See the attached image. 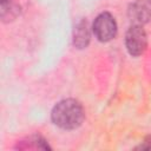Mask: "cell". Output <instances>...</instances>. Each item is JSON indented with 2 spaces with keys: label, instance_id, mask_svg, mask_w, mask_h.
I'll return each instance as SVG.
<instances>
[{
  "label": "cell",
  "instance_id": "1",
  "mask_svg": "<svg viewBox=\"0 0 151 151\" xmlns=\"http://www.w3.org/2000/svg\"><path fill=\"white\" fill-rule=\"evenodd\" d=\"M85 117L81 104L74 99L59 101L52 110V120L55 125L65 130H73L80 126Z\"/></svg>",
  "mask_w": 151,
  "mask_h": 151
},
{
  "label": "cell",
  "instance_id": "4",
  "mask_svg": "<svg viewBox=\"0 0 151 151\" xmlns=\"http://www.w3.org/2000/svg\"><path fill=\"white\" fill-rule=\"evenodd\" d=\"M129 18L133 25H143L151 19V1L137 0L129 8Z\"/></svg>",
  "mask_w": 151,
  "mask_h": 151
},
{
  "label": "cell",
  "instance_id": "6",
  "mask_svg": "<svg viewBox=\"0 0 151 151\" xmlns=\"http://www.w3.org/2000/svg\"><path fill=\"white\" fill-rule=\"evenodd\" d=\"M7 1H9V0H1V4H5V2H7Z\"/></svg>",
  "mask_w": 151,
  "mask_h": 151
},
{
  "label": "cell",
  "instance_id": "2",
  "mask_svg": "<svg viewBox=\"0 0 151 151\" xmlns=\"http://www.w3.org/2000/svg\"><path fill=\"white\" fill-rule=\"evenodd\" d=\"M125 45L129 53L138 57L144 53L147 46V37L140 25H132L125 35Z\"/></svg>",
  "mask_w": 151,
  "mask_h": 151
},
{
  "label": "cell",
  "instance_id": "5",
  "mask_svg": "<svg viewBox=\"0 0 151 151\" xmlns=\"http://www.w3.org/2000/svg\"><path fill=\"white\" fill-rule=\"evenodd\" d=\"M88 41H90V33L87 29V24L85 21H81L74 29L73 44L78 48H84L87 46Z\"/></svg>",
  "mask_w": 151,
  "mask_h": 151
},
{
  "label": "cell",
  "instance_id": "3",
  "mask_svg": "<svg viewBox=\"0 0 151 151\" xmlns=\"http://www.w3.org/2000/svg\"><path fill=\"white\" fill-rule=\"evenodd\" d=\"M93 33L100 41H110L117 34V24L110 13L99 14L93 22Z\"/></svg>",
  "mask_w": 151,
  "mask_h": 151
}]
</instances>
